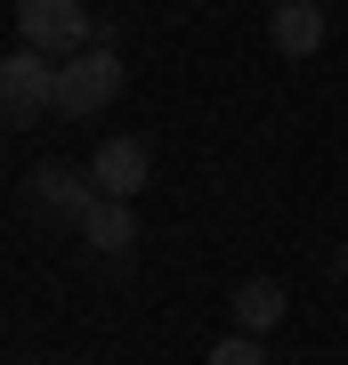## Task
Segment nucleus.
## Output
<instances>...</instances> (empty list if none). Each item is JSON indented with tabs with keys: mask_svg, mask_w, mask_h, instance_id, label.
Listing matches in <instances>:
<instances>
[{
	"mask_svg": "<svg viewBox=\"0 0 348 365\" xmlns=\"http://www.w3.org/2000/svg\"><path fill=\"white\" fill-rule=\"evenodd\" d=\"M114 98H122V57H114V41H90V49L57 57V122H97Z\"/></svg>",
	"mask_w": 348,
	"mask_h": 365,
	"instance_id": "1",
	"label": "nucleus"
},
{
	"mask_svg": "<svg viewBox=\"0 0 348 365\" xmlns=\"http://www.w3.org/2000/svg\"><path fill=\"white\" fill-rule=\"evenodd\" d=\"M41 114H57V57H41V49L16 41V49L0 57V122L25 130V122H41Z\"/></svg>",
	"mask_w": 348,
	"mask_h": 365,
	"instance_id": "2",
	"label": "nucleus"
},
{
	"mask_svg": "<svg viewBox=\"0 0 348 365\" xmlns=\"http://www.w3.org/2000/svg\"><path fill=\"white\" fill-rule=\"evenodd\" d=\"M16 33H25V49H41V57H73V49L97 41L81 0H16Z\"/></svg>",
	"mask_w": 348,
	"mask_h": 365,
	"instance_id": "3",
	"label": "nucleus"
},
{
	"mask_svg": "<svg viewBox=\"0 0 348 365\" xmlns=\"http://www.w3.org/2000/svg\"><path fill=\"white\" fill-rule=\"evenodd\" d=\"M90 179H97V195L138 203V187H154V155H146V138H105L97 155H90Z\"/></svg>",
	"mask_w": 348,
	"mask_h": 365,
	"instance_id": "4",
	"label": "nucleus"
},
{
	"mask_svg": "<svg viewBox=\"0 0 348 365\" xmlns=\"http://www.w3.org/2000/svg\"><path fill=\"white\" fill-rule=\"evenodd\" d=\"M25 195H33L41 211H57V220H81V211L97 203V179H90V170H73V163H41L33 179H25Z\"/></svg>",
	"mask_w": 348,
	"mask_h": 365,
	"instance_id": "5",
	"label": "nucleus"
},
{
	"mask_svg": "<svg viewBox=\"0 0 348 365\" xmlns=\"http://www.w3.org/2000/svg\"><path fill=\"white\" fill-rule=\"evenodd\" d=\"M73 227H81V244H90V252H105V260H122V252L138 244V211H130L122 195H97Z\"/></svg>",
	"mask_w": 348,
	"mask_h": 365,
	"instance_id": "6",
	"label": "nucleus"
},
{
	"mask_svg": "<svg viewBox=\"0 0 348 365\" xmlns=\"http://www.w3.org/2000/svg\"><path fill=\"white\" fill-rule=\"evenodd\" d=\"M284 309H292L284 276H243V284H235V333H259V341H268L275 325H284Z\"/></svg>",
	"mask_w": 348,
	"mask_h": 365,
	"instance_id": "7",
	"label": "nucleus"
},
{
	"mask_svg": "<svg viewBox=\"0 0 348 365\" xmlns=\"http://www.w3.org/2000/svg\"><path fill=\"white\" fill-rule=\"evenodd\" d=\"M268 41H275L284 57H316V49H324V0H275Z\"/></svg>",
	"mask_w": 348,
	"mask_h": 365,
	"instance_id": "8",
	"label": "nucleus"
},
{
	"mask_svg": "<svg viewBox=\"0 0 348 365\" xmlns=\"http://www.w3.org/2000/svg\"><path fill=\"white\" fill-rule=\"evenodd\" d=\"M203 365H268V349H259V333H227V341H211Z\"/></svg>",
	"mask_w": 348,
	"mask_h": 365,
	"instance_id": "9",
	"label": "nucleus"
}]
</instances>
